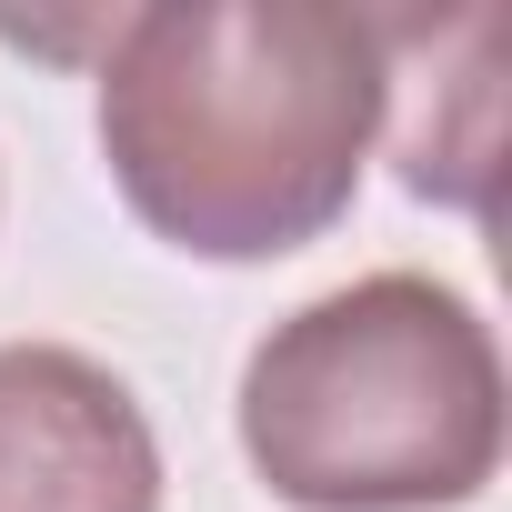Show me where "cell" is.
Wrapping results in <instances>:
<instances>
[{
  "label": "cell",
  "mask_w": 512,
  "mask_h": 512,
  "mask_svg": "<svg viewBox=\"0 0 512 512\" xmlns=\"http://www.w3.org/2000/svg\"><path fill=\"white\" fill-rule=\"evenodd\" d=\"M392 131L382 31L342 0H151L101 51V161L191 262L322 241Z\"/></svg>",
  "instance_id": "6da1fadb"
},
{
  "label": "cell",
  "mask_w": 512,
  "mask_h": 512,
  "mask_svg": "<svg viewBox=\"0 0 512 512\" xmlns=\"http://www.w3.org/2000/svg\"><path fill=\"white\" fill-rule=\"evenodd\" d=\"M241 452L292 512H452L502 472L492 322L432 272H362L241 362Z\"/></svg>",
  "instance_id": "7a4b0ae2"
},
{
  "label": "cell",
  "mask_w": 512,
  "mask_h": 512,
  "mask_svg": "<svg viewBox=\"0 0 512 512\" xmlns=\"http://www.w3.org/2000/svg\"><path fill=\"white\" fill-rule=\"evenodd\" d=\"M0 512H161V432L111 362L0 342Z\"/></svg>",
  "instance_id": "3957f363"
}]
</instances>
